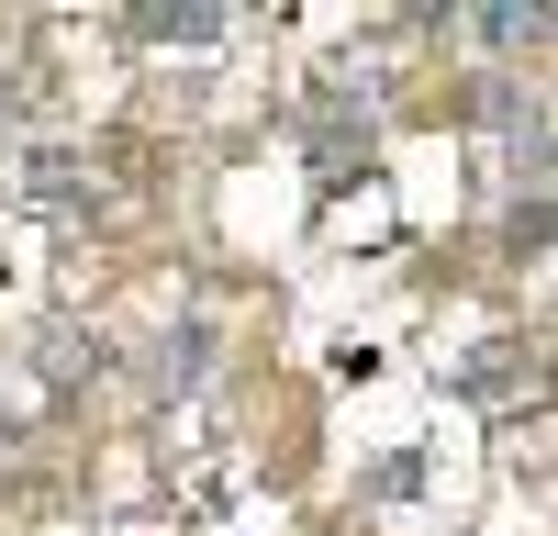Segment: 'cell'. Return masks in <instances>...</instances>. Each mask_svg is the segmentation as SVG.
Returning a JSON list of instances; mask_svg holds the SVG:
<instances>
[{
    "label": "cell",
    "mask_w": 558,
    "mask_h": 536,
    "mask_svg": "<svg viewBox=\"0 0 558 536\" xmlns=\"http://www.w3.org/2000/svg\"><path fill=\"white\" fill-rule=\"evenodd\" d=\"M123 34H134V45H223L235 12H213V0H168V12H134Z\"/></svg>",
    "instance_id": "6da1fadb"
},
{
    "label": "cell",
    "mask_w": 558,
    "mask_h": 536,
    "mask_svg": "<svg viewBox=\"0 0 558 536\" xmlns=\"http://www.w3.org/2000/svg\"><path fill=\"white\" fill-rule=\"evenodd\" d=\"M470 45H547V12H514V0H492V12H458Z\"/></svg>",
    "instance_id": "7a4b0ae2"
},
{
    "label": "cell",
    "mask_w": 558,
    "mask_h": 536,
    "mask_svg": "<svg viewBox=\"0 0 558 536\" xmlns=\"http://www.w3.org/2000/svg\"><path fill=\"white\" fill-rule=\"evenodd\" d=\"M514 380H525V346H481V357H458V391H470V402L514 391Z\"/></svg>",
    "instance_id": "3957f363"
},
{
    "label": "cell",
    "mask_w": 558,
    "mask_h": 536,
    "mask_svg": "<svg viewBox=\"0 0 558 536\" xmlns=\"http://www.w3.org/2000/svg\"><path fill=\"white\" fill-rule=\"evenodd\" d=\"M502 246H514V257L558 246V191H547V202H514V223H502Z\"/></svg>",
    "instance_id": "277c9868"
},
{
    "label": "cell",
    "mask_w": 558,
    "mask_h": 536,
    "mask_svg": "<svg viewBox=\"0 0 558 536\" xmlns=\"http://www.w3.org/2000/svg\"><path fill=\"white\" fill-rule=\"evenodd\" d=\"M157 369H168V380H202V369H213V336H202V325H191V336H168Z\"/></svg>",
    "instance_id": "5b68a950"
}]
</instances>
